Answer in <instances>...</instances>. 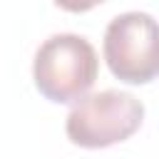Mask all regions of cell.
I'll use <instances>...</instances> for the list:
<instances>
[{
	"instance_id": "6da1fadb",
	"label": "cell",
	"mask_w": 159,
	"mask_h": 159,
	"mask_svg": "<svg viewBox=\"0 0 159 159\" xmlns=\"http://www.w3.org/2000/svg\"><path fill=\"white\" fill-rule=\"evenodd\" d=\"M99 70L92 42L77 32H55L35 52L32 77L40 94L52 102H72L87 97Z\"/></svg>"
},
{
	"instance_id": "7a4b0ae2",
	"label": "cell",
	"mask_w": 159,
	"mask_h": 159,
	"mask_svg": "<svg viewBox=\"0 0 159 159\" xmlns=\"http://www.w3.org/2000/svg\"><path fill=\"white\" fill-rule=\"evenodd\" d=\"M144 119V104L122 89H102L82 97L67 114L65 129L70 142L102 149L117 142L129 139Z\"/></svg>"
},
{
	"instance_id": "3957f363",
	"label": "cell",
	"mask_w": 159,
	"mask_h": 159,
	"mask_svg": "<svg viewBox=\"0 0 159 159\" xmlns=\"http://www.w3.org/2000/svg\"><path fill=\"white\" fill-rule=\"evenodd\" d=\"M104 60L114 77L144 84L159 75V20L144 10H127L104 30Z\"/></svg>"
}]
</instances>
